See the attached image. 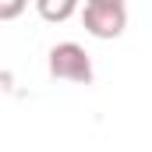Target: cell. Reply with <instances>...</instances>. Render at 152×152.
<instances>
[{
  "label": "cell",
  "instance_id": "cell-1",
  "mask_svg": "<svg viewBox=\"0 0 152 152\" xmlns=\"http://www.w3.org/2000/svg\"><path fill=\"white\" fill-rule=\"evenodd\" d=\"M81 21L92 36L99 39H113L124 32V21H127V7L120 0H88L85 11H81Z\"/></svg>",
  "mask_w": 152,
  "mask_h": 152
},
{
  "label": "cell",
  "instance_id": "cell-2",
  "mask_svg": "<svg viewBox=\"0 0 152 152\" xmlns=\"http://www.w3.org/2000/svg\"><path fill=\"white\" fill-rule=\"evenodd\" d=\"M50 75L67 81H92V60L78 42H57L50 50Z\"/></svg>",
  "mask_w": 152,
  "mask_h": 152
},
{
  "label": "cell",
  "instance_id": "cell-4",
  "mask_svg": "<svg viewBox=\"0 0 152 152\" xmlns=\"http://www.w3.org/2000/svg\"><path fill=\"white\" fill-rule=\"evenodd\" d=\"M18 11H21V4H4L0 7V14H18Z\"/></svg>",
  "mask_w": 152,
  "mask_h": 152
},
{
  "label": "cell",
  "instance_id": "cell-3",
  "mask_svg": "<svg viewBox=\"0 0 152 152\" xmlns=\"http://www.w3.org/2000/svg\"><path fill=\"white\" fill-rule=\"evenodd\" d=\"M39 14L42 18H50V21H60V18H67V14H75V0H39Z\"/></svg>",
  "mask_w": 152,
  "mask_h": 152
}]
</instances>
